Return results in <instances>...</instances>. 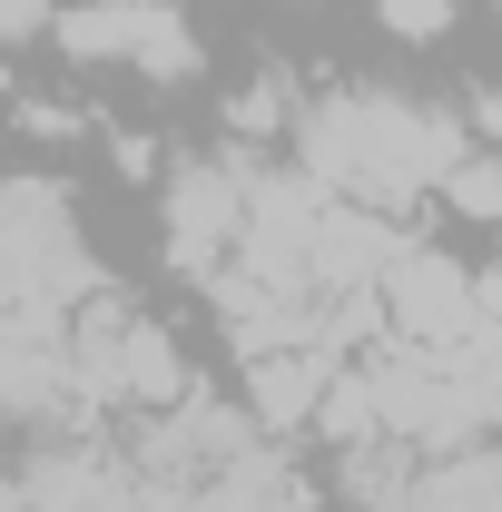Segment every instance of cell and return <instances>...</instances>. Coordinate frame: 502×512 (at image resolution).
Wrapping results in <instances>:
<instances>
[{
    "label": "cell",
    "instance_id": "6da1fadb",
    "mask_svg": "<svg viewBox=\"0 0 502 512\" xmlns=\"http://www.w3.org/2000/svg\"><path fill=\"white\" fill-rule=\"evenodd\" d=\"M473 148L463 109H443L424 89H394V79H335V89H306V119L286 138V158L306 168L325 197L365 207V217H404L443 197L453 158Z\"/></svg>",
    "mask_w": 502,
    "mask_h": 512
},
{
    "label": "cell",
    "instance_id": "7a4b0ae2",
    "mask_svg": "<svg viewBox=\"0 0 502 512\" xmlns=\"http://www.w3.org/2000/svg\"><path fill=\"white\" fill-rule=\"evenodd\" d=\"M119 276L99 266L79 197L50 168H20L0 188V316H79L89 296H109Z\"/></svg>",
    "mask_w": 502,
    "mask_h": 512
},
{
    "label": "cell",
    "instance_id": "3957f363",
    "mask_svg": "<svg viewBox=\"0 0 502 512\" xmlns=\"http://www.w3.org/2000/svg\"><path fill=\"white\" fill-rule=\"evenodd\" d=\"M69 345H79V394H89V414H168L178 394H197L188 355H178V325L148 316L128 286L109 296H89L79 316H69Z\"/></svg>",
    "mask_w": 502,
    "mask_h": 512
},
{
    "label": "cell",
    "instance_id": "277c9868",
    "mask_svg": "<svg viewBox=\"0 0 502 512\" xmlns=\"http://www.w3.org/2000/svg\"><path fill=\"white\" fill-rule=\"evenodd\" d=\"M256 178H266V148H197L158 178V247H168V276H227L237 247H247V217H256Z\"/></svg>",
    "mask_w": 502,
    "mask_h": 512
},
{
    "label": "cell",
    "instance_id": "5b68a950",
    "mask_svg": "<svg viewBox=\"0 0 502 512\" xmlns=\"http://www.w3.org/2000/svg\"><path fill=\"white\" fill-rule=\"evenodd\" d=\"M50 40H60L69 69H119V79H148V89L207 79V40L178 0H69Z\"/></svg>",
    "mask_w": 502,
    "mask_h": 512
},
{
    "label": "cell",
    "instance_id": "8992f818",
    "mask_svg": "<svg viewBox=\"0 0 502 512\" xmlns=\"http://www.w3.org/2000/svg\"><path fill=\"white\" fill-rule=\"evenodd\" d=\"M483 316H493V286H483V276H473L453 247L404 237V247L384 256V335H394V345L453 355V345H463Z\"/></svg>",
    "mask_w": 502,
    "mask_h": 512
},
{
    "label": "cell",
    "instance_id": "52a82bcc",
    "mask_svg": "<svg viewBox=\"0 0 502 512\" xmlns=\"http://www.w3.org/2000/svg\"><path fill=\"white\" fill-rule=\"evenodd\" d=\"M237 375H247L256 424L296 444V434H306L315 414H325V394L345 384V365H335V355H306V345H286V355H256V365H237Z\"/></svg>",
    "mask_w": 502,
    "mask_h": 512
},
{
    "label": "cell",
    "instance_id": "ba28073f",
    "mask_svg": "<svg viewBox=\"0 0 502 512\" xmlns=\"http://www.w3.org/2000/svg\"><path fill=\"white\" fill-rule=\"evenodd\" d=\"M443 365H453V384H463V404L483 414V434H502V316H483Z\"/></svg>",
    "mask_w": 502,
    "mask_h": 512
},
{
    "label": "cell",
    "instance_id": "9c48e42d",
    "mask_svg": "<svg viewBox=\"0 0 502 512\" xmlns=\"http://www.w3.org/2000/svg\"><path fill=\"white\" fill-rule=\"evenodd\" d=\"M443 207H453V217L502 227V148H463V158H453V178H443Z\"/></svg>",
    "mask_w": 502,
    "mask_h": 512
},
{
    "label": "cell",
    "instance_id": "30bf717a",
    "mask_svg": "<svg viewBox=\"0 0 502 512\" xmlns=\"http://www.w3.org/2000/svg\"><path fill=\"white\" fill-rule=\"evenodd\" d=\"M453 20H463V0H375V30L404 40V50H434Z\"/></svg>",
    "mask_w": 502,
    "mask_h": 512
},
{
    "label": "cell",
    "instance_id": "8fae6325",
    "mask_svg": "<svg viewBox=\"0 0 502 512\" xmlns=\"http://www.w3.org/2000/svg\"><path fill=\"white\" fill-rule=\"evenodd\" d=\"M60 10H69V0H0V30H10V40H50Z\"/></svg>",
    "mask_w": 502,
    "mask_h": 512
},
{
    "label": "cell",
    "instance_id": "7c38bea8",
    "mask_svg": "<svg viewBox=\"0 0 502 512\" xmlns=\"http://www.w3.org/2000/svg\"><path fill=\"white\" fill-rule=\"evenodd\" d=\"M463 128L473 148H502V89H463Z\"/></svg>",
    "mask_w": 502,
    "mask_h": 512
},
{
    "label": "cell",
    "instance_id": "4fadbf2b",
    "mask_svg": "<svg viewBox=\"0 0 502 512\" xmlns=\"http://www.w3.org/2000/svg\"><path fill=\"white\" fill-rule=\"evenodd\" d=\"M483 286H493V316H502V256H493V276H483Z\"/></svg>",
    "mask_w": 502,
    "mask_h": 512
}]
</instances>
